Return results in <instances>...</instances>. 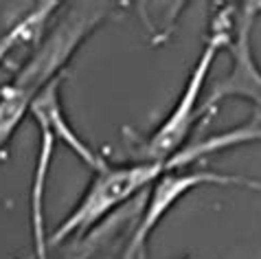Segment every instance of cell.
Returning a JSON list of instances; mask_svg holds the SVG:
<instances>
[{
  "mask_svg": "<svg viewBox=\"0 0 261 259\" xmlns=\"http://www.w3.org/2000/svg\"><path fill=\"white\" fill-rule=\"evenodd\" d=\"M101 18L103 11H75L66 16L40 44L38 53L31 55L16 79L0 88V152L31 112L38 95L60 77V70L75 55L79 44L97 29Z\"/></svg>",
  "mask_w": 261,
  "mask_h": 259,
  "instance_id": "1",
  "label": "cell"
},
{
  "mask_svg": "<svg viewBox=\"0 0 261 259\" xmlns=\"http://www.w3.org/2000/svg\"><path fill=\"white\" fill-rule=\"evenodd\" d=\"M173 169H180L176 158H169L167 163L139 161L134 165H119V167L106 163L99 171H95L92 183L70 215L62 220V224L48 235V248L62 244L64 240H70V235L86 233L103 218H108L114 209L125 204L145 187H151L163 174Z\"/></svg>",
  "mask_w": 261,
  "mask_h": 259,
  "instance_id": "2",
  "label": "cell"
},
{
  "mask_svg": "<svg viewBox=\"0 0 261 259\" xmlns=\"http://www.w3.org/2000/svg\"><path fill=\"white\" fill-rule=\"evenodd\" d=\"M230 40H233L230 18H228V13L224 11L215 18L213 31L208 35V40H206L204 48H202L198 62H195L189 79H187V86L182 88V95L178 97V103L173 106V110L169 112V117L165 119V123L143 143V147H139V161L167 163L169 158H173L182 149L187 136H189L195 119H198V114H200L198 103L202 97L206 75L222 48L230 46Z\"/></svg>",
  "mask_w": 261,
  "mask_h": 259,
  "instance_id": "3",
  "label": "cell"
},
{
  "mask_svg": "<svg viewBox=\"0 0 261 259\" xmlns=\"http://www.w3.org/2000/svg\"><path fill=\"white\" fill-rule=\"evenodd\" d=\"M204 185L213 187H246V189L261 191V180L246 176H230V174H220V171L211 169H195L189 174H176V171H167L158 180L151 185V196L147 200L143 218L136 224V231L129 237L125 250H123L121 259H141L145 244H147L149 235L154 233V228L161 224V220L171 211L176 202L182 196H187L191 189Z\"/></svg>",
  "mask_w": 261,
  "mask_h": 259,
  "instance_id": "4",
  "label": "cell"
},
{
  "mask_svg": "<svg viewBox=\"0 0 261 259\" xmlns=\"http://www.w3.org/2000/svg\"><path fill=\"white\" fill-rule=\"evenodd\" d=\"M257 9L255 3H246L239 11V20L235 24V35L230 40V55H233V70L220 79L211 90V95L202 103L200 112H206L215 108L224 99L242 97L257 106V114H261V68L257 66L255 55H252V22H255Z\"/></svg>",
  "mask_w": 261,
  "mask_h": 259,
  "instance_id": "5",
  "label": "cell"
},
{
  "mask_svg": "<svg viewBox=\"0 0 261 259\" xmlns=\"http://www.w3.org/2000/svg\"><path fill=\"white\" fill-rule=\"evenodd\" d=\"M60 82H62L60 77L53 79V82L40 92L38 99H35L33 106H31V112H33L35 121H38V125H44L50 130V134L55 136V141L62 139L72 152L88 165V167L99 171L106 165V161L97 152H92V149L75 134V130L68 125L66 117H64V108L60 103Z\"/></svg>",
  "mask_w": 261,
  "mask_h": 259,
  "instance_id": "6",
  "label": "cell"
},
{
  "mask_svg": "<svg viewBox=\"0 0 261 259\" xmlns=\"http://www.w3.org/2000/svg\"><path fill=\"white\" fill-rule=\"evenodd\" d=\"M53 147L55 136L50 130L40 125V147L38 158L33 167V183H31V196H29V209H31V237H33V257L35 259H48V233L44 222V191L48 180V167L53 161Z\"/></svg>",
  "mask_w": 261,
  "mask_h": 259,
  "instance_id": "7",
  "label": "cell"
},
{
  "mask_svg": "<svg viewBox=\"0 0 261 259\" xmlns=\"http://www.w3.org/2000/svg\"><path fill=\"white\" fill-rule=\"evenodd\" d=\"M53 9H57V3H50V0L48 3L38 5L33 11H29L18 24H13L9 31L0 38V64H3L5 57L13 51V46H18L24 38H29V35L35 31V29H40L42 24H44V20L50 16Z\"/></svg>",
  "mask_w": 261,
  "mask_h": 259,
  "instance_id": "8",
  "label": "cell"
},
{
  "mask_svg": "<svg viewBox=\"0 0 261 259\" xmlns=\"http://www.w3.org/2000/svg\"><path fill=\"white\" fill-rule=\"evenodd\" d=\"M255 9H257V13H261V3H255Z\"/></svg>",
  "mask_w": 261,
  "mask_h": 259,
  "instance_id": "9",
  "label": "cell"
}]
</instances>
